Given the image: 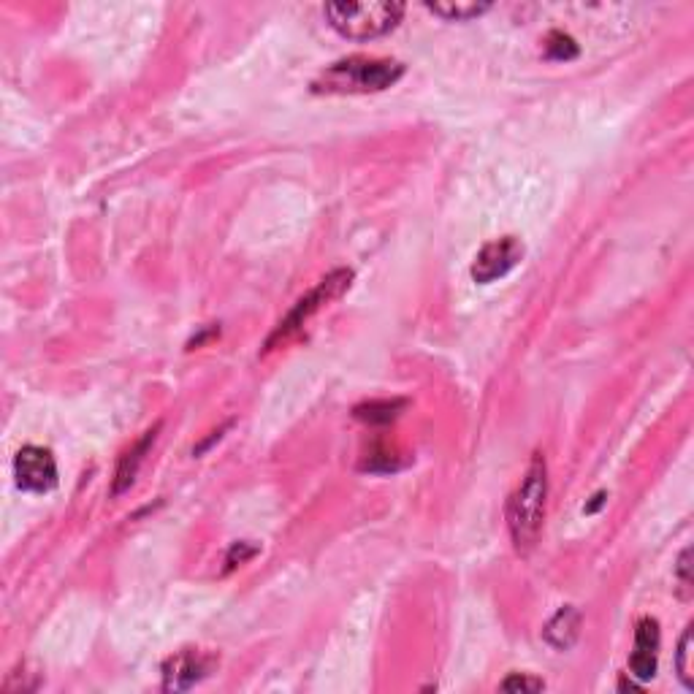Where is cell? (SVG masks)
Listing matches in <instances>:
<instances>
[{"instance_id":"cell-1","label":"cell","mask_w":694,"mask_h":694,"mask_svg":"<svg viewBox=\"0 0 694 694\" xmlns=\"http://www.w3.org/2000/svg\"><path fill=\"white\" fill-rule=\"evenodd\" d=\"M545 497H548V469H545L543 456L535 453L526 475L507 502V526H510V537L516 543L518 554L535 548L540 529H543Z\"/></svg>"},{"instance_id":"cell-2","label":"cell","mask_w":694,"mask_h":694,"mask_svg":"<svg viewBox=\"0 0 694 694\" xmlns=\"http://www.w3.org/2000/svg\"><path fill=\"white\" fill-rule=\"evenodd\" d=\"M404 66L385 57H347L315 79V93H380L399 82Z\"/></svg>"},{"instance_id":"cell-3","label":"cell","mask_w":694,"mask_h":694,"mask_svg":"<svg viewBox=\"0 0 694 694\" xmlns=\"http://www.w3.org/2000/svg\"><path fill=\"white\" fill-rule=\"evenodd\" d=\"M404 14L402 3L388 0H364V3H329L326 19L339 36L353 41H369V38L385 36L388 30L399 25Z\"/></svg>"},{"instance_id":"cell-4","label":"cell","mask_w":694,"mask_h":694,"mask_svg":"<svg viewBox=\"0 0 694 694\" xmlns=\"http://www.w3.org/2000/svg\"><path fill=\"white\" fill-rule=\"evenodd\" d=\"M350 280H353V272H350V269H337V272H331L329 277H323L307 296H301V299L296 301V307L288 312V318L280 320V326L272 331V337L266 339V350L280 347L282 342L296 337V334L310 323L312 315H318L323 307H329L331 301H337L339 296L350 288Z\"/></svg>"},{"instance_id":"cell-5","label":"cell","mask_w":694,"mask_h":694,"mask_svg":"<svg viewBox=\"0 0 694 694\" xmlns=\"http://www.w3.org/2000/svg\"><path fill=\"white\" fill-rule=\"evenodd\" d=\"M524 258V244L518 242L516 236H502L488 242L472 263V280L478 285H488V282L505 277L507 272H513L518 263Z\"/></svg>"},{"instance_id":"cell-6","label":"cell","mask_w":694,"mask_h":694,"mask_svg":"<svg viewBox=\"0 0 694 694\" xmlns=\"http://www.w3.org/2000/svg\"><path fill=\"white\" fill-rule=\"evenodd\" d=\"M14 478L17 486L33 494H44L57 486V464L47 448L25 445L14 459Z\"/></svg>"},{"instance_id":"cell-7","label":"cell","mask_w":694,"mask_h":694,"mask_svg":"<svg viewBox=\"0 0 694 694\" xmlns=\"http://www.w3.org/2000/svg\"><path fill=\"white\" fill-rule=\"evenodd\" d=\"M209 670H212V657L201 654V651H193V648H185V651L166 659V665H163V689L166 692H185L190 686H196L201 678H207Z\"/></svg>"},{"instance_id":"cell-8","label":"cell","mask_w":694,"mask_h":694,"mask_svg":"<svg viewBox=\"0 0 694 694\" xmlns=\"http://www.w3.org/2000/svg\"><path fill=\"white\" fill-rule=\"evenodd\" d=\"M659 624L654 619H640L635 629V651L629 657V673L638 681H651L657 673Z\"/></svg>"},{"instance_id":"cell-9","label":"cell","mask_w":694,"mask_h":694,"mask_svg":"<svg viewBox=\"0 0 694 694\" xmlns=\"http://www.w3.org/2000/svg\"><path fill=\"white\" fill-rule=\"evenodd\" d=\"M155 437H158V426L150 429V432L144 434L136 445H131L128 451L122 453L120 464H117V472H114V486H112L114 497L122 494L125 488L133 486V480H136V475H139V467L144 464V459H147V451H150V445L155 442Z\"/></svg>"},{"instance_id":"cell-10","label":"cell","mask_w":694,"mask_h":694,"mask_svg":"<svg viewBox=\"0 0 694 694\" xmlns=\"http://www.w3.org/2000/svg\"><path fill=\"white\" fill-rule=\"evenodd\" d=\"M581 635V613L573 605H564L554 619L548 621L543 629V638L556 648V651H567Z\"/></svg>"},{"instance_id":"cell-11","label":"cell","mask_w":694,"mask_h":694,"mask_svg":"<svg viewBox=\"0 0 694 694\" xmlns=\"http://www.w3.org/2000/svg\"><path fill=\"white\" fill-rule=\"evenodd\" d=\"M426 9L448 22H467V19L480 17L483 11L491 9V3H475V0H442V3H426Z\"/></svg>"},{"instance_id":"cell-12","label":"cell","mask_w":694,"mask_h":694,"mask_svg":"<svg viewBox=\"0 0 694 694\" xmlns=\"http://www.w3.org/2000/svg\"><path fill=\"white\" fill-rule=\"evenodd\" d=\"M404 407V402H366L361 404V407H356V418L364 423H372V426H377V423H391L399 415V410Z\"/></svg>"},{"instance_id":"cell-13","label":"cell","mask_w":694,"mask_h":694,"mask_svg":"<svg viewBox=\"0 0 694 694\" xmlns=\"http://www.w3.org/2000/svg\"><path fill=\"white\" fill-rule=\"evenodd\" d=\"M694 632L692 627H686L684 638H681V646H678V678L684 681V686L692 692L694 689Z\"/></svg>"},{"instance_id":"cell-14","label":"cell","mask_w":694,"mask_h":694,"mask_svg":"<svg viewBox=\"0 0 694 694\" xmlns=\"http://www.w3.org/2000/svg\"><path fill=\"white\" fill-rule=\"evenodd\" d=\"M545 55L554 57V60H573V57L578 55V47H575L573 38L556 30V33H551L548 41H545Z\"/></svg>"},{"instance_id":"cell-15","label":"cell","mask_w":694,"mask_h":694,"mask_svg":"<svg viewBox=\"0 0 694 694\" xmlns=\"http://www.w3.org/2000/svg\"><path fill=\"white\" fill-rule=\"evenodd\" d=\"M502 689H505V692H540V689H545V684L540 678L513 673V676L502 681Z\"/></svg>"},{"instance_id":"cell-16","label":"cell","mask_w":694,"mask_h":694,"mask_svg":"<svg viewBox=\"0 0 694 694\" xmlns=\"http://www.w3.org/2000/svg\"><path fill=\"white\" fill-rule=\"evenodd\" d=\"M689 559H692V551H684L681 559H678V594L689 600L692 597V575H689Z\"/></svg>"},{"instance_id":"cell-17","label":"cell","mask_w":694,"mask_h":694,"mask_svg":"<svg viewBox=\"0 0 694 694\" xmlns=\"http://www.w3.org/2000/svg\"><path fill=\"white\" fill-rule=\"evenodd\" d=\"M244 543L234 545V551H231V556H228V567H236V559H239V564L247 562L250 556H255V548H247V551H242Z\"/></svg>"}]
</instances>
